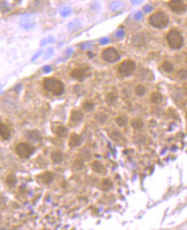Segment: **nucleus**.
I'll list each match as a JSON object with an SVG mask.
<instances>
[{
    "mask_svg": "<svg viewBox=\"0 0 187 230\" xmlns=\"http://www.w3.org/2000/svg\"><path fill=\"white\" fill-rule=\"evenodd\" d=\"M43 87L45 90L55 96H60L64 92L63 83L56 78H45L43 79Z\"/></svg>",
    "mask_w": 187,
    "mask_h": 230,
    "instance_id": "obj_1",
    "label": "nucleus"
},
{
    "mask_svg": "<svg viewBox=\"0 0 187 230\" xmlns=\"http://www.w3.org/2000/svg\"><path fill=\"white\" fill-rule=\"evenodd\" d=\"M111 136L112 140H114L115 141H116V142H118L119 139L122 140V138H123V137L122 136V135L119 133V132H117V131H114V132L111 135Z\"/></svg>",
    "mask_w": 187,
    "mask_h": 230,
    "instance_id": "obj_28",
    "label": "nucleus"
},
{
    "mask_svg": "<svg viewBox=\"0 0 187 230\" xmlns=\"http://www.w3.org/2000/svg\"><path fill=\"white\" fill-rule=\"evenodd\" d=\"M166 40L169 47L172 49H180L184 45V39L182 35L177 29H171L166 35Z\"/></svg>",
    "mask_w": 187,
    "mask_h": 230,
    "instance_id": "obj_2",
    "label": "nucleus"
},
{
    "mask_svg": "<svg viewBox=\"0 0 187 230\" xmlns=\"http://www.w3.org/2000/svg\"><path fill=\"white\" fill-rule=\"evenodd\" d=\"M162 68L164 69V71H165V72H171L173 71L174 66H173L172 62H170V61H164L162 63Z\"/></svg>",
    "mask_w": 187,
    "mask_h": 230,
    "instance_id": "obj_22",
    "label": "nucleus"
},
{
    "mask_svg": "<svg viewBox=\"0 0 187 230\" xmlns=\"http://www.w3.org/2000/svg\"><path fill=\"white\" fill-rule=\"evenodd\" d=\"M16 1H17V2H19V1H20V0H16Z\"/></svg>",
    "mask_w": 187,
    "mask_h": 230,
    "instance_id": "obj_30",
    "label": "nucleus"
},
{
    "mask_svg": "<svg viewBox=\"0 0 187 230\" xmlns=\"http://www.w3.org/2000/svg\"><path fill=\"white\" fill-rule=\"evenodd\" d=\"M39 182L44 184H50L54 181V174L51 172H44L36 177Z\"/></svg>",
    "mask_w": 187,
    "mask_h": 230,
    "instance_id": "obj_9",
    "label": "nucleus"
},
{
    "mask_svg": "<svg viewBox=\"0 0 187 230\" xmlns=\"http://www.w3.org/2000/svg\"><path fill=\"white\" fill-rule=\"evenodd\" d=\"M168 22L169 18L162 11L155 12L149 17V23L155 29H163L168 25Z\"/></svg>",
    "mask_w": 187,
    "mask_h": 230,
    "instance_id": "obj_3",
    "label": "nucleus"
},
{
    "mask_svg": "<svg viewBox=\"0 0 187 230\" xmlns=\"http://www.w3.org/2000/svg\"><path fill=\"white\" fill-rule=\"evenodd\" d=\"M73 167H74L76 170L84 169V167H85L84 161H83L81 159H75L74 162H73Z\"/></svg>",
    "mask_w": 187,
    "mask_h": 230,
    "instance_id": "obj_25",
    "label": "nucleus"
},
{
    "mask_svg": "<svg viewBox=\"0 0 187 230\" xmlns=\"http://www.w3.org/2000/svg\"><path fill=\"white\" fill-rule=\"evenodd\" d=\"M54 132H55L57 136L61 137V138H64V137L67 135V130H66V128L62 126V125H59L58 127H56Z\"/></svg>",
    "mask_w": 187,
    "mask_h": 230,
    "instance_id": "obj_15",
    "label": "nucleus"
},
{
    "mask_svg": "<svg viewBox=\"0 0 187 230\" xmlns=\"http://www.w3.org/2000/svg\"><path fill=\"white\" fill-rule=\"evenodd\" d=\"M162 98H163L162 95L160 93H159V92H154V93H152L151 97H150L151 102L155 104H160L162 101Z\"/></svg>",
    "mask_w": 187,
    "mask_h": 230,
    "instance_id": "obj_20",
    "label": "nucleus"
},
{
    "mask_svg": "<svg viewBox=\"0 0 187 230\" xmlns=\"http://www.w3.org/2000/svg\"><path fill=\"white\" fill-rule=\"evenodd\" d=\"M168 7L171 11H173L175 13L180 14L186 11V4L184 3L183 0H170L168 2Z\"/></svg>",
    "mask_w": 187,
    "mask_h": 230,
    "instance_id": "obj_7",
    "label": "nucleus"
},
{
    "mask_svg": "<svg viewBox=\"0 0 187 230\" xmlns=\"http://www.w3.org/2000/svg\"><path fill=\"white\" fill-rule=\"evenodd\" d=\"M5 184H7L9 187H14L17 184V178L15 176L14 173H11L8 174L6 178H5Z\"/></svg>",
    "mask_w": 187,
    "mask_h": 230,
    "instance_id": "obj_14",
    "label": "nucleus"
},
{
    "mask_svg": "<svg viewBox=\"0 0 187 230\" xmlns=\"http://www.w3.org/2000/svg\"><path fill=\"white\" fill-rule=\"evenodd\" d=\"M103 60L109 63H114L118 61L120 55L114 47H107L102 53Z\"/></svg>",
    "mask_w": 187,
    "mask_h": 230,
    "instance_id": "obj_6",
    "label": "nucleus"
},
{
    "mask_svg": "<svg viewBox=\"0 0 187 230\" xmlns=\"http://www.w3.org/2000/svg\"><path fill=\"white\" fill-rule=\"evenodd\" d=\"M178 75L180 79H185L187 78V70L186 69H180V71L178 72Z\"/></svg>",
    "mask_w": 187,
    "mask_h": 230,
    "instance_id": "obj_29",
    "label": "nucleus"
},
{
    "mask_svg": "<svg viewBox=\"0 0 187 230\" xmlns=\"http://www.w3.org/2000/svg\"><path fill=\"white\" fill-rule=\"evenodd\" d=\"M36 148L26 142H20L16 147L17 154L22 159H28L35 153Z\"/></svg>",
    "mask_w": 187,
    "mask_h": 230,
    "instance_id": "obj_4",
    "label": "nucleus"
},
{
    "mask_svg": "<svg viewBox=\"0 0 187 230\" xmlns=\"http://www.w3.org/2000/svg\"><path fill=\"white\" fill-rule=\"evenodd\" d=\"M83 109L86 111H91L94 109V104L91 102H85L83 104Z\"/></svg>",
    "mask_w": 187,
    "mask_h": 230,
    "instance_id": "obj_26",
    "label": "nucleus"
},
{
    "mask_svg": "<svg viewBox=\"0 0 187 230\" xmlns=\"http://www.w3.org/2000/svg\"><path fill=\"white\" fill-rule=\"evenodd\" d=\"M89 68L87 67H78L72 70L70 75L72 79H75L77 81H83L85 79H86L89 75Z\"/></svg>",
    "mask_w": 187,
    "mask_h": 230,
    "instance_id": "obj_8",
    "label": "nucleus"
},
{
    "mask_svg": "<svg viewBox=\"0 0 187 230\" xmlns=\"http://www.w3.org/2000/svg\"><path fill=\"white\" fill-rule=\"evenodd\" d=\"M112 183L109 179H105L100 184V189L104 191H108L111 189Z\"/></svg>",
    "mask_w": 187,
    "mask_h": 230,
    "instance_id": "obj_17",
    "label": "nucleus"
},
{
    "mask_svg": "<svg viewBox=\"0 0 187 230\" xmlns=\"http://www.w3.org/2000/svg\"><path fill=\"white\" fill-rule=\"evenodd\" d=\"M116 122L118 124L120 127H124L126 126L127 123H128V117L125 115H121L116 117Z\"/></svg>",
    "mask_w": 187,
    "mask_h": 230,
    "instance_id": "obj_21",
    "label": "nucleus"
},
{
    "mask_svg": "<svg viewBox=\"0 0 187 230\" xmlns=\"http://www.w3.org/2000/svg\"><path fill=\"white\" fill-rule=\"evenodd\" d=\"M51 159L55 164H59L63 160V154L60 151H54L51 154Z\"/></svg>",
    "mask_w": 187,
    "mask_h": 230,
    "instance_id": "obj_13",
    "label": "nucleus"
},
{
    "mask_svg": "<svg viewBox=\"0 0 187 230\" xmlns=\"http://www.w3.org/2000/svg\"><path fill=\"white\" fill-rule=\"evenodd\" d=\"M107 117H108L107 115H105V113H103V112H99V113H97V115H95V119L101 124L105 123V121L107 120Z\"/></svg>",
    "mask_w": 187,
    "mask_h": 230,
    "instance_id": "obj_24",
    "label": "nucleus"
},
{
    "mask_svg": "<svg viewBox=\"0 0 187 230\" xmlns=\"http://www.w3.org/2000/svg\"><path fill=\"white\" fill-rule=\"evenodd\" d=\"M82 142V137L77 135V134H72V135H70L68 140V145L71 148H76L79 146Z\"/></svg>",
    "mask_w": 187,
    "mask_h": 230,
    "instance_id": "obj_10",
    "label": "nucleus"
},
{
    "mask_svg": "<svg viewBox=\"0 0 187 230\" xmlns=\"http://www.w3.org/2000/svg\"><path fill=\"white\" fill-rule=\"evenodd\" d=\"M131 126L133 127L135 130H140L143 127V122L140 119L135 118L131 122Z\"/></svg>",
    "mask_w": 187,
    "mask_h": 230,
    "instance_id": "obj_23",
    "label": "nucleus"
},
{
    "mask_svg": "<svg viewBox=\"0 0 187 230\" xmlns=\"http://www.w3.org/2000/svg\"><path fill=\"white\" fill-rule=\"evenodd\" d=\"M11 130L10 128L4 124L3 122L0 123V135H1V138L3 140H8L10 137H11Z\"/></svg>",
    "mask_w": 187,
    "mask_h": 230,
    "instance_id": "obj_11",
    "label": "nucleus"
},
{
    "mask_svg": "<svg viewBox=\"0 0 187 230\" xmlns=\"http://www.w3.org/2000/svg\"><path fill=\"white\" fill-rule=\"evenodd\" d=\"M135 93H136V95H138L139 97H142L144 94L146 93V89H145V87L142 86H140V85L137 86L135 87Z\"/></svg>",
    "mask_w": 187,
    "mask_h": 230,
    "instance_id": "obj_27",
    "label": "nucleus"
},
{
    "mask_svg": "<svg viewBox=\"0 0 187 230\" xmlns=\"http://www.w3.org/2000/svg\"><path fill=\"white\" fill-rule=\"evenodd\" d=\"M135 70V63L132 60H126L122 61L118 66V72L120 75L128 77L131 75Z\"/></svg>",
    "mask_w": 187,
    "mask_h": 230,
    "instance_id": "obj_5",
    "label": "nucleus"
},
{
    "mask_svg": "<svg viewBox=\"0 0 187 230\" xmlns=\"http://www.w3.org/2000/svg\"><path fill=\"white\" fill-rule=\"evenodd\" d=\"M117 99V96L116 94H115L114 92H110L106 95L105 97V101L106 103L109 104V105H112V104H115V102Z\"/></svg>",
    "mask_w": 187,
    "mask_h": 230,
    "instance_id": "obj_19",
    "label": "nucleus"
},
{
    "mask_svg": "<svg viewBox=\"0 0 187 230\" xmlns=\"http://www.w3.org/2000/svg\"><path fill=\"white\" fill-rule=\"evenodd\" d=\"M84 116V114L80 110H72L71 115H70V120L74 123L81 122Z\"/></svg>",
    "mask_w": 187,
    "mask_h": 230,
    "instance_id": "obj_12",
    "label": "nucleus"
},
{
    "mask_svg": "<svg viewBox=\"0 0 187 230\" xmlns=\"http://www.w3.org/2000/svg\"><path fill=\"white\" fill-rule=\"evenodd\" d=\"M92 169L95 173H102L105 171V165H103V163H101L100 161L96 160L92 163Z\"/></svg>",
    "mask_w": 187,
    "mask_h": 230,
    "instance_id": "obj_18",
    "label": "nucleus"
},
{
    "mask_svg": "<svg viewBox=\"0 0 187 230\" xmlns=\"http://www.w3.org/2000/svg\"><path fill=\"white\" fill-rule=\"evenodd\" d=\"M27 135L29 139H31L33 140H36V141H39L42 140V135L38 130H30L28 132Z\"/></svg>",
    "mask_w": 187,
    "mask_h": 230,
    "instance_id": "obj_16",
    "label": "nucleus"
}]
</instances>
